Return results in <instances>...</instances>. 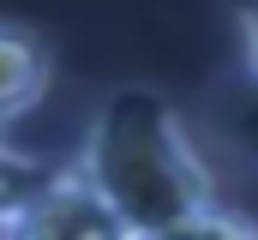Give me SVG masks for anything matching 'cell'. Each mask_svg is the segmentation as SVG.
Returning <instances> with one entry per match:
<instances>
[{
  "label": "cell",
  "instance_id": "obj_5",
  "mask_svg": "<svg viewBox=\"0 0 258 240\" xmlns=\"http://www.w3.org/2000/svg\"><path fill=\"white\" fill-rule=\"evenodd\" d=\"M240 24H246V54H252V72H258V0L246 6V18H240Z\"/></svg>",
  "mask_w": 258,
  "mask_h": 240
},
{
  "label": "cell",
  "instance_id": "obj_3",
  "mask_svg": "<svg viewBox=\"0 0 258 240\" xmlns=\"http://www.w3.org/2000/svg\"><path fill=\"white\" fill-rule=\"evenodd\" d=\"M48 78H54L48 42L36 30H24V24H0V126L30 114L48 96Z\"/></svg>",
  "mask_w": 258,
  "mask_h": 240
},
{
  "label": "cell",
  "instance_id": "obj_2",
  "mask_svg": "<svg viewBox=\"0 0 258 240\" xmlns=\"http://www.w3.org/2000/svg\"><path fill=\"white\" fill-rule=\"evenodd\" d=\"M0 240H132V228L66 162L42 186H30V192L0 204Z\"/></svg>",
  "mask_w": 258,
  "mask_h": 240
},
{
  "label": "cell",
  "instance_id": "obj_1",
  "mask_svg": "<svg viewBox=\"0 0 258 240\" xmlns=\"http://www.w3.org/2000/svg\"><path fill=\"white\" fill-rule=\"evenodd\" d=\"M72 168L102 192V204L132 228V240H150L222 204L192 126L150 84H120L96 102Z\"/></svg>",
  "mask_w": 258,
  "mask_h": 240
},
{
  "label": "cell",
  "instance_id": "obj_4",
  "mask_svg": "<svg viewBox=\"0 0 258 240\" xmlns=\"http://www.w3.org/2000/svg\"><path fill=\"white\" fill-rule=\"evenodd\" d=\"M150 240H258V222H246L228 204H210V210H198V216H186V222H174Z\"/></svg>",
  "mask_w": 258,
  "mask_h": 240
}]
</instances>
